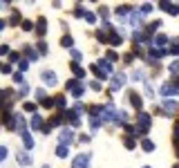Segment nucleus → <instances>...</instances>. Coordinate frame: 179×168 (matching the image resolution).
I'll return each instance as SVG.
<instances>
[{
	"mask_svg": "<svg viewBox=\"0 0 179 168\" xmlns=\"http://www.w3.org/2000/svg\"><path fill=\"white\" fill-rule=\"evenodd\" d=\"M90 153H81L78 157L72 159V168H87V164H90Z\"/></svg>",
	"mask_w": 179,
	"mask_h": 168,
	"instance_id": "obj_1",
	"label": "nucleus"
},
{
	"mask_svg": "<svg viewBox=\"0 0 179 168\" xmlns=\"http://www.w3.org/2000/svg\"><path fill=\"white\" fill-rule=\"evenodd\" d=\"M161 108H164L166 114H172V112H177V110H179V103L175 101V99H168V101L161 103Z\"/></svg>",
	"mask_w": 179,
	"mask_h": 168,
	"instance_id": "obj_2",
	"label": "nucleus"
},
{
	"mask_svg": "<svg viewBox=\"0 0 179 168\" xmlns=\"http://www.w3.org/2000/svg\"><path fill=\"white\" fill-rule=\"evenodd\" d=\"M150 128V114H146V112H141V114H139V132H146V130H148Z\"/></svg>",
	"mask_w": 179,
	"mask_h": 168,
	"instance_id": "obj_3",
	"label": "nucleus"
},
{
	"mask_svg": "<svg viewBox=\"0 0 179 168\" xmlns=\"http://www.w3.org/2000/svg\"><path fill=\"white\" fill-rule=\"evenodd\" d=\"M72 139H74L72 130H70V128H63V130H61V143H63V146H67V143H70Z\"/></svg>",
	"mask_w": 179,
	"mask_h": 168,
	"instance_id": "obj_4",
	"label": "nucleus"
},
{
	"mask_svg": "<svg viewBox=\"0 0 179 168\" xmlns=\"http://www.w3.org/2000/svg\"><path fill=\"white\" fill-rule=\"evenodd\" d=\"M43 81H45V85H56V74L54 72H43Z\"/></svg>",
	"mask_w": 179,
	"mask_h": 168,
	"instance_id": "obj_5",
	"label": "nucleus"
},
{
	"mask_svg": "<svg viewBox=\"0 0 179 168\" xmlns=\"http://www.w3.org/2000/svg\"><path fill=\"white\" fill-rule=\"evenodd\" d=\"M67 90H72L74 94H76V97H81V94H83L81 83H76V81H70V83H67Z\"/></svg>",
	"mask_w": 179,
	"mask_h": 168,
	"instance_id": "obj_6",
	"label": "nucleus"
},
{
	"mask_svg": "<svg viewBox=\"0 0 179 168\" xmlns=\"http://www.w3.org/2000/svg\"><path fill=\"white\" fill-rule=\"evenodd\" d=\"M18 164H22V166H29L31 164V157L27 150H22V153H18Z\"/></svg>",
	"mask_w": 179,
	"mask_h": 168,
	"instance_id": "obj_7",
	"label": "nucleus"
},
{
	"mask_svg": "<svg viewBox=\"0 0 179 168\" xmlns=\"http://www.w3.org/2000/svg\"><path fill=\"white\" fill-rule=\"evenodd\" d=\"M121 85H123V74H117V76L112 79V90H119Z\"/></svg>",
	"mask_w": 179,
	"mask_h": 168,
	"instance_id": "obj_8",
	"label": "nucleus"
},
{
	"mask_svg": "<svg viewBox=\"0 0 179 168\" xmlns=\"http://www.w3.org/2000/svg\"><path fill=\"white\" fill-rule=\"evenodd\" d=\"M103 119H105V121H112V119H114V108L112 105L103 110Z\"/></svg>",
	"mask_w": 179,
	"mask_h": 168,
	"instance_id": "obj_9",
	"label": "nucleus"
},
{
	"mask_svg": "<svg viewBox=\"0 0 179 168\" xmlns=\"http://www.w3.org/2000/svg\"><path fill=\"white\" fill-rule=\"evenodd\" d=\"M31 128H34V130H38V128H43V117H41V114H36V117L31 119Z\"/></svg>",
	"mask_w": 179,
	"mask_h": 168,
	"instance_id": "obj_10",
	"label": "nucleus"
},
{
	"mask_svg": "<svg viewBox=\"0 0 179 168\" xmlns=\"http://www.w3.org/2000/svg\"><path fill=\"white\" fill-rule=\"evenodd\" d=\"M45 25H47V20H45V18H41V20H38V34H41V36L47 31V27H45Z\"/></svg>",
	"mask_w": 179,
	"mask_h": 168,
	"instance_id": "obj_11",
	"label": "nucleus"
},
{
	"mask_svg": "<svg viewBox=\"0 0 179 168\" xmlns=\"http://www.w3.org/2000/svg\"><path fill=\"white\" fill-rule=\"evenodd\" d=\"M141 146H143V150H148V153H150V150H154V143L150 141V139H143Z\"/></svg>",
	"mask_w": 179,
	"mask_h": 168,
	"instance_id": "obj_12",
	"label": "nucleus"
},
{
	"mask_svg": "<svg viewBox=\"0 0 179 168\" xmlns=\"http://www.w3.org/2000/svg\"><path fill=\"white\" fill-rule=\"evenodd\" d=\"M22 141H25V146H27V148H31V146H34V139H31L27 132H22Z\"/></svg>",
	"mask_w": 179,
	"mask_h": 168,
	"instance_id": "obj_13",
	"label": "nucleus"
},
{
	"mask_svg": "<svg viewBox=\"0 0 179 168\" xmlns=\"http://www.w3.org/2000/svg\"><path fill=\"white\" fill-rule=\"evenodd\" d=\"M130 99H132L134 108H141V97H139V94H130Z\"/></svg>",
	"mask_w": 179,
	"mask_h": 168,
	"instance_id": "obj_14",
	"label": "nucleus"
},
{
	"mask_svg": "<svg viewBox=\"0 0 179 168\" xmlns=\"http://www.w3.org/2000/svg\"><path fill=\"white\" fill-rule=\"evenodd\" d=\"M56 155H58V157H67V146H63V143H61V146L56 148Z\"/></svg>",
	"mask_w": 179,
	"mask_h": 168,
	"instance_id": "obj_15",
	"label": "nucleus"
},
{
	"mask_svg": "<svg viewBox=\"0 0 179 168\" xmlns=\"http://www.w3.org/2000/svg\"><path fill=\"white\" fill-rule=\"evenodd\" d=\"M25 52H27V56H29L31 61H34V58H38V54H36V49H31V47H25Z\"/></svg>",
	"mask_w": 179,
	"mask_h": 168,
	"instance_id": "obj_16",
	"label": "nucleus"
},
{
	"mask_svg": "<svg viewBox=\"0 0 179 168\" xmlns=\"http://www.w3.org/2000/svg\"><path fill=\"white\" fill-rule=\"evenodd\" d=\"M72 72H74V74H76V76H83V74H85V72H83L81 67L76 65V63H74V65H72Z\"/></svg>",
	"mask_w": 179,
	"mask_h": 168,
	"instance_id": "obj_17",
	"label": "nucleus"
},
{
	"mask_svg": "<svg viewBox=\"0 0 179 168\" xmlns=\"http://www.w3.org/2000/svg\"><path fill=\"white\" fill-rule=\"evenodd\" d=\"M63 45H65V47H72V45H74V41H72V38H70V36H63Z\"/></svg>",
	"mask_w": 179,
	"mask_h": 168,
	"instance_id": "obj_18",
	"label": "nucleus"
},
{
	"mask_svg": "<svg viewBox=\"0 0 179 168\" xmlns=\"http://www.w3.org/2000/svg\"><path fill=\"white\" fill-rule=\"evenodd\" d=\"M132 79H134V81H141V79H143V72L141 70H134L132 72Z\"/></svg>",
	"mask_w": 179,
	"mask_h": 168,
	"instance_id": "obj_19",
	"label": "nucleus"
},
{
	"mask_svg": "<svg viewBox=\"0 0 179 168\" xmlns=\"http://www.w3.org/2000/svg\"><path fill=\"white\" fill-rule=\"evenodd\" d=\"M16 128H20V130L25 128V119L22 117H16Z\"/></svg>",
	"mask_w": 179,
	"mask_h": 168,
	"instance_id": "obj_20",
	"label": "nucleus"
},
{
	"mask_svg": "<svg viewBox=\"0 0 179 168\" xmlns=\"http://www.w3.org/2000/svg\"><path fill=\"white\" fill-rule=\"evenodd\" d=\"M150 11H152V5H148V2H146V5L141 7V14H150Z\"/></svg>",
	"mask_w": 179,
	"mask_h": 168,
	"instance_id": "obj_21",
	"label": "nucleus"
},
{
	"mask_svg": "<svg viewBox=\"0 0 179 168\" xmlns=\"http://www.w3.org/2000/svg\"><path fill=\"white\" fill-rule=\"evenodd\" d=\"M166 41H168V38H166V36H157V38H154V43H157V45H164Z\"/></svg>",
	"mask_w": 179,
	"mask_h": 168,
	"instance_id": "obj_22",
	"label": "nucleus"
},
{
	"mask_svg": "<svg viewBox=\"0 0 179 168\" xmlns=\"http://www.w3.org/2000/svg\"><path fill=\"white\" fill-rule=\"evenodd\" d=\"M157 27H161V23H152V25L148 27V31H150V34H152V31H157Z\"/></svg>",
	"mask_w": 179,
	"mask_h": 168,
	"instance_id": "obj_23",
	"label": "nucleus"
},
{
	"mask_svg": "<svg viewBox=\"0 0 179 168\" xmlns=\"http://www.w3.org/2000/svg\"><path fill=\"white\" fill-rule=\"evenodd\" d=\"M130 11V7H119V16H125Z\"/></svg>",
	"mask_w": 179,
	"mask_h": 168,
	"instance_id": "obj_24",
	"label": "nucleus"
},
{
	"mask_svg": "<svg viewBox=\"0 0 179 168\" xmlns=\"http://www.w3.org/2000/svg\"><path fill=\"white\" fill-rule=\"evenodd\" d=\"M38 49H41V54H45L47 52V43H38Z\"/></svg>",
	"mask_w": 179,
	"mask_h": 168,
	"instance_id": "obj_25",
	"label": "nucleus"
},
{
	"mask_svg": "<svg viewBox=\"0 0 179 168\" xmlns=\"http://www.w3.org/2000/svg\"><path fill=\"white\" fill-rule=\"evenodd\" d=\"M107 61H117V52H107Z\"/></svg>",
	"mask_w": 179,
	"mask_h": 168,
	"instance_id": "obj_26",
	"label": "nucleus"
},
{
	"mask_svg": "<svg viewBox=\"0 0 179 168\" xmlns=\"http://www.w3.org/2000/svg\"><path fill=\"white\" fill-rule=\"evenodd\" d=\"M56 105H58V108H65V99L58 97V99H56Z\"/></svg>",
	"mask_w": 179,
	"mask_h": 168,
	"instance_id": "obj_27",
	"label": "nucleus"
},
{
	"mask_svg": "<svg viewBox=\"0 0 179 168\" xmlns=\"http://www.w3.org/2000/svg\"><path fill=\"white\" fill-rule=\"evenodd\" d=\"M175 143H179V123L175 126Z\"/></svg>",
	"mask_w": 179,
	"mask_h": 168,
	"instance_id": "obj_28",
	"label": "nucleus"
},
{
	"mask_svg": "<svg viewBox=\"0 0 179 168\" xmlns=\"http://www.w3.org/2000/svg\"><path fill=\"white\" fill-rule=\"evenodd\" d=\"M125 146H128V148H134V139L128 137V139H125Z\"/></svg>",
	"mask_w": 179,
	"mask_h": 168,
	"instance_id": "obj_29",
	"label": "nucleus"
},
{
	"mask_svg": "<svg viewBox=\"0 0 179 168\" xmlns=\"http://www.w3.org/2000/svg\"><path fill=\"white\" fill-rule=\"evenodd\" d=\"M170 72H179V61H175L172 65H170Z\"/></svg>",
	"mask_w": 179,
	"mask_h": 168,
	"instance_id": "obj_30",
	"label": "nucleus"
},
{
	"mask_svg": "<svg viewBox=\"0 0 179 168\" xmlns=\"http://www.w3.org/2000/svg\"><path fill=\"white\" fill-rule=\"evenodd\" d=\"M72 56H74L76 61H81V52H78V49H72Z\"/></svg>",
	"mask_w": 179,
	"mask_h": 168,
	"instance_id": "obj_31",
	"label": "nucleus"
},
{
	"mask_svg": "<svg viewBox=\"0 0 179 168\" xmlns=\"http://www.w3.org/2000/svg\"><path fill=\"white\" fill-rule=\"evenodd\" d=\"M85 18H87V23H94V20H96V16H94V14H85Z\"/></svg>",
	"mask_w": 179,
	"mask_h": 168,
	"instance_id": "obj_32",
	"label": "nucleus"
},
{
	"mask_svg": "<svg viewBox=\"0 0 179 168\" xmlns=\"http://www.w3.org/2000/svg\"><path fill=\"white\" fill-rule=\"evenodd\" d=\"M132 25H134V27H139V14H134V16H132Z\"/></svg>",
	"mask_w": 179,
	"mask_h": 168,
	"instance_id": "obj_33",
	"label": "nucleus"
},
{
	"mask_svg": "<svg viewBox=\"0 0 179 168\" xmlns=\"http://www.w3.org/2000/svg\"><path fill=\"white\" fill-rule=\"evenodd\" d=\"M112 45H121V38H119V36H112Z\"/></svg>",
	"mask_w": 179,
	"mask_h": 168,
	"instance_id": "obj_34",
	"label": "nucleus"
},
{
	"mask_svg": "<svg viewBox=\"0 0 179 168\" xmlns=\"http://www.w3.org/2000/svg\"><path fill=\"white\" fill-rule=\"evenodd\" d=\"M22 29L29 31V29H31V23H29V20H25V23H22Z\"/></svg>",
	"mask_w": 179,
	"mask_h": 168,
	"instance_id": "obj_35",
	"label": "nucleus"
},
{
	"mask_svg": "<svg viewBox=\"0 0 179 168\" xmlns=\"http://www.w3.org/2000/svg\"><path fill=\"white\" fill-rule=\"evenodd\" d=\"M25 110L27 112H34V103H25Z\"/></svg>",
	"mask_w": 179,
	"mask_h": 168,
	"instance_id": "obj_36",
	"label": "nucleus"
},
{
	"mask_svg": "<svg viewBox=\"0 0 179 168\" xmlns=\"http://www.w3.org/2000/svg\"><path fill=\"white\" fill-rule=\"evenodd\" d=\"M99 14H101V18H107V9H105V7H101V11H99Z\"/></svg>",
	"mask_w": 179,
	"mask_h": 168,
	"instance_id": "obj_37",
	"label": "nucleus"
},
{
	"mask_svg": "<svg viewBox=\"0 0 179 168\" xmlns=\"http://www.w3.org/2000/svg\"><path fill=\"white\" fill-rule=\"evenodd\" d=\"M27 92H29V87H27L25 83H22V85H20V94H27Z\"/></svg>",
	"mask_w": 179,
	"mask_h": 168,
	"instance_id": "obj_38",
	"label": "nucleus"
},
{
	"mask_svg": "<svg viewBox=\"0 0 179 168\" xmlns=\"http://www.w3.org/2000/svg\"><path fill=\"white\" fill-rule=\"evenodd\" d=\"M143 168H152V166H143Z\"/></svg>",
	"mask_w": 179,
	"mask_h": 168,
	"instance_id": "obj_39",
	"label": "nucleus"
},
{
	"mask_svg": "<svg viewBox=\"0 0 179 168\" xmlns=\"http://www.w3.org/2000/svg\"><path fill=\"white\" fill-rule=\"evenodd\" d=\"M43 168H49V166H43Z\"/></svg>",
	"mask_w": 179,
	"mask_h": 168,
	"instance_id": "obj_40",
	"label": "nucleus"
},
{
	"mask_svg": "<svg viewBox=\"0 0 179 168\" xmlns=\"http://www.w3.org/2000/svg\"><path fill=\"white\" fill-rule=\"evenodd\" d=\"M177 155H179V153H177Z\"/></svg>",
	"mask_w": 179,
	"mask_h": 168,
	"instance_id": "obj_41",
	"label": "nucleus"
},
{
	"mask_svg": "<svg viewBox=\"0 0 179 168\" xmlns=\"http://www.w3.org/2000/svg\"><path fill=\"white\" fill-rule=\"evenodd\" d=\"M177 168H179V166H177Z\"/></svg>",
	"mask_w": 179,
	"mask_h": 168,
	"instance_id": "obj_42",
	"label": "nucleus"
}]
</instances>
